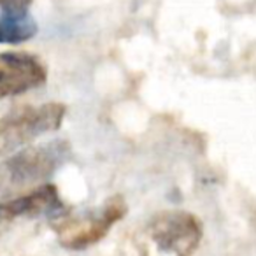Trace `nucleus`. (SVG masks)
<instances>
[{
    "label": "nucleus",
    "instance_id": "f257e3e1",
    "mask_svg": "<svg viewBox=\"0 0 256 256\" xmlns=\"http://www.w3.org/2000/svg\"><path fill=\"white\" fill-rule=\"evenodd\" d=\"M70 154L67 140L26 146L0 164V192L30 188L50 179Z\"/></svg>",
    "mask_w": 256,
    "mask_h": 256
},
{
    "label": "nucleus",
    "instance_id": "f03ea898",
    "mask_svg": "<svg viewBox=\"0 0 256 256\" xmlns=\"http://www.w3.org/2000/svg\"><path fill=\"white\" fill-rule=\"evenodd\" d=\"M67 107L62 102L25 106L0 118V154H9L25 148L37 137L62 126Z\"/></svg>",
    "mask_w": 256,
    "mask_h": 256
},
{
    "label": "nucleus",
    "instance_id": "7ed1b4c3",
    "mask_svg": "<svg viewBox=\"0 0 256 256\" xmlns=\"http://www.w3.org/2000/svg\"><path fill=\"white\" fill-rule=\"evenodd\" d=\"M202 223L186 210L158 212L146 228L148 256H192L202 240Z\"/></svg>",
    "mask_w": 256,
    "mask_h": 256
},
{
    "label": "nucleus",
    "instance_id": "20e7f679",
    "mask_svg": "<svg viewBox=\"0 0 256 256\" xmlns=\"http://www.w3.org/2000/svg\"><path fill=\"white\" fill-rule=\"evenodd\" d=\"M126 200L123 195H112L98 207V210L81 218H70L58 224V242L67 249H86L98 244L110 232V228L126 216Z\"/></svg>",
    "mask_w": 256,
    "mask_h": 256
},
{
    "label": "nucleus",
    "instance_id": "39448f33",
    "mask_svg": "<svg viewBox=\"0 0 256 256\" xmlns=\"http://www.w3.org/2000/svg\"><path fill=\"white\" fill-rule=\"evenodd\" d=\"M46 79L48 70L36 54L23 51L0 53V100L39 88Z\"/></svg>",
    "mask_w": 256,
    "mask_h": 256
},
{
    "label": "nucleus",
    "instance_id": "423d86ee",
    "mask_svg": "<svg viewBox=\"0 0 256 256\" xmlns=\"http://www.w3.org/2000/svg\"><path fill=\"white\" fill-rule=\"evenodd\" d=\"M64 209V204L58 195L54 184H40L26 195L18 198L0 202V221L16 220V218L42 216V214H56Z\"/></svg>",
    "mask_w": 256,
    "mask_h": 256
},
{
    "label": "nucleus",
    "instance_id": "0eeeda50",
    "mask_svg": "<svg viewBox=\"0 0 256 256\" xmlns=\"http://www.w3.org/2000/svg\"><path fill=\"white\" fill-rule=\"evenodd\" d=\"M37 34V23L32 16L0 12V44H22Z\"/></svg>",
    "mask_w": 256,
    "mask_h": 256
},
{
    "label": "nucleus",
    "instance_id": "6e6552de",
    "mask_svg": "<svg viewBox=\"0 0 256 256\" xmlns=\"http://www.w3.org/2000/svg\"><path fill=\"white\" fill-rule=\"evenodd\" d=\"M32 0H0V11L8 14H26Z\"/></svg>",
    "mask_w": 256,
    "mask_h": 256
}]
</instances>
